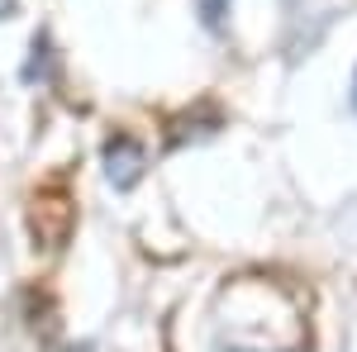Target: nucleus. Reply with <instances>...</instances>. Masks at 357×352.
Returning <instances> with one entry per match:
<instances>
[{
	"label": "nucleus",
	"instance_id": "2",
	"mask_svg": "<svg viewBox=\"0 0 357 352\" xmlns=\"http://www.w3.org/2000/svg\"><path fill=\"white\" fill-rule=\"evenodd\" d=\"M67 229H72V205L62 195H38L33 200V234L53 247V243L67 238Z\"/></svg>",
	"mask_w": 357,
	"mask_h": 352
},
{
	"label": "nucleus",
	"instance_id": "4",
	"mask_svg": "<svg viewBox=\"0 0 357 352\" xmlns=\"http://www.w3.org/2000/svg\"><path fill=\"white\" fill-rule=\"evenodd\" d=\"M353 109H357V82H353Z\"/></svg>",
	"mask_w": 357,
	"mask_h": 352
},
{
	"label": "nucleus",
	"instance_id": "3",
	"mask_svg": "<svg viewBox=\"0 0 357 352\" xmlns=\"http://www.w3.org/2000/svg\"><path fill=\"white\" fill-rule=\"evenodd\" d=\"M15 5H20V0H0V20H10V15H15Z\"/></svg>",
	"mask_w": 357,
	"mask_h": 352
},
{
	"label": "nucleus",
	"instance_id": "1",
	"mask_svg": "<svg viewBox=\"0 0 357 352\" xmlns=\"http://www.w3.org/2000/svg\"><path fill=\"white\" fill-rule=\"evenodd\" d=\"M143 167H148V153H143V143L129 134H114L105 143V176H110L114 190H134L143 181Z\"/></svg>",
	"mask_w": 357,
	"mask_h": 352
}]
</instances>
